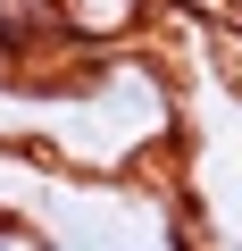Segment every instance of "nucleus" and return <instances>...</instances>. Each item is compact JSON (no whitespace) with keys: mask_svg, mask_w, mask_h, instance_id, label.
<instances>
[{"mask_svg":"<svg viewBox=\"0 0 242 251\" xmlns=\"http://www.w3.org/2000/svg\"><path fill=\"white\" fill-rule=\"evenodd\" d=\"M0 251H50V243H42L25 218H9V209H0Z\"/></svg>","mask_w":242,"mask_h":251,"instance_id":"1","label":"nucleus"},{"mask_svg":"<svg viewBox=\"0 0 242 251\" xmlns=\"http://www.w3.org/2000/svg\"><path fill=\"white\" fill-rule=\"evenodd\" d=\"M234 218H242V176H234Z\"/></svg>","mask_w":242,"mask_h":251,"instance_id":"2","label":"nucleus"}]
</instances>
